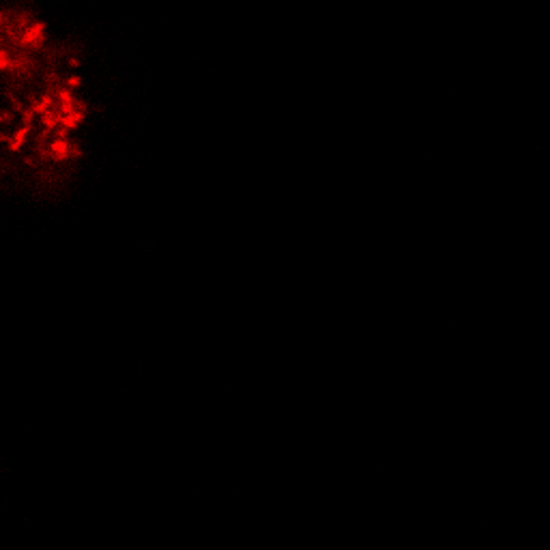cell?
I'll return each instance as SVG.
<instances>
[{
  "mask_svg": "<svg viewBox=\"0 0 550 550\" xmlns=\"http://www.w3.org/2000/svg\"><path fill=\"white\" fill-rule=\"evenodd\" d=\"M82 73L37 15L0 11V163L17 174L54 172L82 149Z\"/></svg>",
  "mask_w": 550,
  "mask_h": 550,
  "instance_id": "1",
  "label": "cell"
}]
</instances>
